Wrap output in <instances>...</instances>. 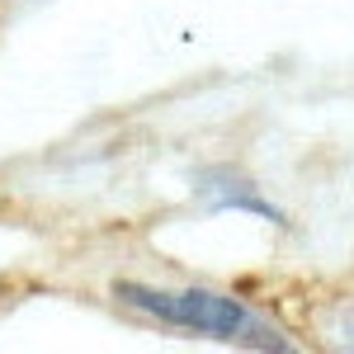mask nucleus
<instances>
[{"label":"nucleus","instance_id":"obj_1","mask_svg":"<svg viewBox=\"0 0 354 354\" xmlns=\"http://www.w3.org/2000/svg\"><path fill=\"white\" fill-rule=\"evenodd\" d=\"M118 298L156 317L165 326L198 330L227 345H245V350H288V340L274 326H265L245 302L208 293V288H147V283H118Z\"/></svg>","mask_w":354,"mask_h":354},{"label":"nucleus","instance_id":"obj_2","mask_svg":"<svg viewBox=\"0 0 354 354\" xmlns=\"http://www.w3.org/2000/svg\"><path fill=\"white\" fill-rule=\"evenodd\" d=\"M194 194L203 198V208L208 213H255V218L265 222H283V213L274 208L270 198H260L250 180L241 175H232V170H203V175H194Z\"/></svg>","mask_w":354,"mask_h":354},{"label":"nucleus","instance_id":"obj_3","mask_svg":"<svg viewBox=\"0 0 354 354\" xmlns=\"http://www.w3.org/2000/svg\"><path fill=\"white\" fill-rule=\"evenodd\" d=\"M340 345H345V350H354V312H345V317H340Z\"/></svg>","mask_w":354,"mask_h":354}]
</instances>
